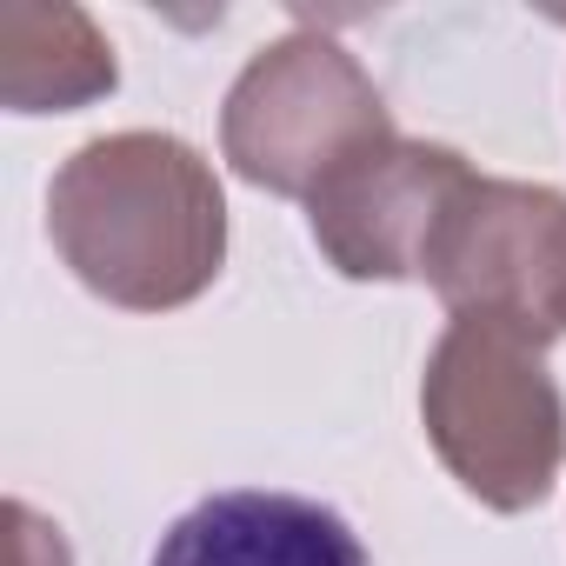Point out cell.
<instances>
[{
    "label": "cell",
    "instance_id": "5",
    "mask_svg": "<svg viewBox=\"0 0 566 566\" xmlns=\"http://www.w3.org/2000/svg\"><path fill=\"white\" fill-rule=\"evenodd\" d=\"M473 167L440 140L387 134L360 147L321 193L307 200L321 253L347 280H420L427 247L447 220V207L467 193Z\"/></svg>",
    "mask_w": 566,
    "mask_h": 566
},
{
    "label": "cell",
    "instance_id": "3",
    "mask_svg": "<svg viewBox=\"0 0 566 566\" xmlns=\"http://www.w3.org/2000/svg\"><path fill=\"white\" fill-rule=\"evenodd\" d=\"M387 134L394 120L380 87L327 34H287L260 48L220 114V147L233 174L294 200H314L321 180H334L360 147Z\"/></svg>",
    "mask_w": 566,
    "mask_h": 566
},
{
    "label": "cell",
    "instance_id": "2",
    "mask_svg": "<svg viewBox=\"0 0 566 566\" xmlns=\"http://www.w3.org/2000/svg\"><path fill=\"white\" fill-rule=\"evenodd\" d=\"M420 420L440 467L493 513H526L559 480L566 400L546 374V340L513 321L453 314L420 380Z\"/></svg>",
    "mask_w": 566,
    "mask_h": 566
},
{
    "label": "cell",
    "instance_id": "1",
    "mask_svg": "<svg viewBox=\"0 0 566 566\" xmlns=\"http://www.w3.org/2000/svg\"><path fill=\"white\" fill-rule=\"evenodd\" d=\"M48 233L87 294L127 314L200 301L227 260L213 167L174 134H101L48 187Z\"/></svg>",
    "mask_w": 566,
    "mask_h": 566
},
{
    "label": "cell",
    "instance_id": "6",
    "mask_svg": "<svg viewBox=\"0 0 566 566\" xmlns=\"http://www.w3.org/2000/svg\"><path fill=\"white\" fill-rule=\"evenodd\" d=\"M154 566H374L360 533L301 493L233 486L160 533Z\"/></svg>",
    "mask_w": 566,
    "mask_h": 566
},
{
    "label": "cell",
    "instance_id": "7",
    "mask_svg": "<svg viewBox=\"0 0 566 566\" xmlns=\"http://www.w3.org/2000/svg\"><path fill=\"white\" fill-rule=\"evenodd\" d=\"M120 67L107 34L81 8H41V0H8L0 8V101L14 114H67L101 94H114Z\"/></svg>",
    "mask_w": 566,
    "mask_h": 566
},
{
    "label": "cell",
    "instance_id": "4",
    "mask_svg": "<svg viewBox=\"0 0 566 566\" xmlns=\"http://www.w3.org/2000/svg\"><path fill=\"white\" fill-rule=\"evenodd\" d=\"M420 280L453 314H493L539 340L566 334V193L473 174L447 207Z\"/></svg>",
    "mask_w": 566,
    "mask_h": 566
}]
</instances>
